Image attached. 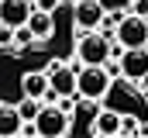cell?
<instances>
[{
    "mask_svg": "<svg viewBox=\"0 0 148 138\" xmlns=\"http://www.w3.org/2000/svg\"><path fill=\"white\" fill-rule=\"evenodd\" d=\"M28 28L35 31L38 41H48V38L55 34V21H52V14H48V10L35 7V10H31V17H28Z\"/></svg>",
    "mask_w": 148,
    "mask_h": 138,
    "instance_id": "12",
    "label": "cell"
},
{
    "mask_svg": "<svg viewBox=\"0 0 148 138\" xmlns=\"http://www.w3.org/2000/svg\"><path fill=\"white\" fill-rule=\"evenodd\" d=\"M7 45H14V28L10 24H0V48H7Z\"/></svg>",
    "mask_w": 148,
    "mask_h": 138,
    "instance_id": "16",
    "label": "cell"
},
{
    "mask_svg": "<svg viewBox=\"0 0 148 138\" xmlns=\"http://www.w3.org/2000/svg\"><path fill=\"white\" fill-rule=\"evenodd\" d=\"M31 10H35L31 0H0V24L21 28V24H28Z\"/></svg>",
    "mask_w": 148,
    "mask_h": 138,
    "instance_id": "8",
    "label": "cell"
},
{
    "mask_svg": "<svg viewBox=\"0 0 148 138\" xmlns=\"http://www.w3.org/2000/svg\"><path fill=\"white\" fill-rule=\"evenodd\" d=\"M21 93H24V97H38V100H45V97L52 93L48 69H31V72H24V76H21Z\"/></svg>",
    "mask_w": 148,
    "mask_h": 138,
    "instance_id": "9",
    "label": "cell"
},
{
    "mask_svg": "<svg viewBox=\"0 0 148 138\" xmlns=\"http://www.w3.org/2000/svg\"><path fill=\"white\" fill-rule=\"evenodd\" d=\"M131 10H134V14H145V17H148V0H134V3H131Z\"/></svg>",
    "mask_w": 148,
    "mask_h": 138,
    "instance_id": "19",
    "label": "cell"
},
{
    "mask_svg": "<svg viewBox=\"0 0 148 138\" xmlns=\"http://www.w3.org/2000/svg\"><path fill=\"white\" fill-rule=\"evenodd\" d=\"M134 131H138V121L134 117H124L121 121V135H134Z\"/></svg>",
    "mask_w": 148,
    "mask_h": 138,
    "instance_id": "17",
    "label": "cell"
},
{
    "mask_svg": "<svg viewBox=\"0 0 148 138\" xmlns=\"http://www.w3.org/2000/svg\"><path fill=\"white\" fill-rule=\"evenodd\" d=\"M138 93H145V97H148V76H141V79H138Z\"/></svg>",
    "mask_w": 148,
    "mask_h": 138,
    "instance_id": "20",
    "label": "cell"
},
{
    "mask_svg": "<svg viewBox=\"0 0 148 138\" xmlns=\"http://www.w3.org/2000/svg\"><path fill=\"white\" fill-rule=\"evenodd\" d=\"M114 38H117V45L121 48H138V45H148V17L145 14H124L121 17V24H117V31H114Z\"/></svg>",
    "mask_w": 148,
    "mask_h": 138,
    "instance_id": "3",
    "label": "cell"
},
{
    "mask_svg": "<svg viewBox=\"0 0 148 138\" xmlns=\"http://www.w3.org/2000/svg\"><path fill=\"white\" fill-rule=\"evenodd\" d=\"M121 114L117 110H97L90 121V135H121Z\"/></svg>",
    "mask_w": 148,
    "mask_h": 138,
    "instance_id": "11",
    "label": "cell"
},
{
    "mask_svg": "<svg viewBox=\"0 0 148 138\" xmlns=\"http://www.w3.org/2000/svg\"><path fill=\"white\" fill-rule=\"evenodd\" d=\"M76 59L79 66H107L114 59V48H110V34L103 31H79L76 38Z\"/></svg>",
    "mask_w": 148,
    "mask_h": 138,
    "instance_id": "1",
    "label": "cell"
},
{
    "mask_svg": "<svg viewBox=\"0 0 148 138\" xmlns=\"http://www.w3.org/2000/svg\"><path fill=\"white\" fill-rule=\"evenodd\" d=\"M117 62H121V76H127V79H141L148 76V45H138V48H121V55H117Z\"/></svg>",
    "mask_w": 148,
    "mask_h": 138,
    "instance_id": "6",
    "label": "cell"
},
{
    "mask_svg": "<svg viewBox=\"0 0 148 138\" xmlns=\"http://www.w3.org/2000/svg\"><path fill=\"white\" fill-rule=\"evenodd\" d=\"M48 83L59 97H79V69L66 62H52L48 66Z\"/></svg>",
    "mask_w": 148,
    "mask_h": 138,
    "instance_id": "5",
    "label": "cell"
},
{
    "mask_svg": "<svg viewBox=\"0 0 148 138\" xmlns=\"http://www.w3.org/2000/svg\"><path fill=\"white\" fill-rule=\"evenodd\" d=\"M35 131L38 138H62L69 131V110H62L59 104H45L35 117Z\"/></svg>",
    "mask_w": 148,
    "mask_h": 138,
    "instance_id": "4",
    "label": "cell"
},
{
    "mask_svg": "<svg viewBox=\"0 0 148 138\" xmlns=\"http://www.w3.org/2000/svg\"><path fill=\"white\" fill-rule=\"evenodd\" d=\"M103 17H107V10H103L100 0H76V7H73V24L79 28V31H93V28H100Z\"/></svg>",
    "mask_w": 148,
    "mask_h": 138,
    "instance_id": "7",
    "label": "cell"
},
{
    "mask_svg": "<svg viewBox=\"0 0 148 138\" xmlns=\"http://www.w3.org/2000/svg\"><path fill=\"white\" fill-rule=\"evenodd\" d=\"M73 3H76V0H73Z\"/></svg>",
    "mask_w": 148,
    "mask_h": 138,
    "instance_id": "21",
    "label": "cell"
},
{
    "mask_svg": "<svg viewBox=\"0 0 148 138\" xmlns=\"http://www.w3.org/2000/svg\"><path fill=\"white\" fill-rule=\"evenodd\" d=\"M41 107H45V100H38V97H24V93H21V104H17V110H21V117H24V121H35Z\"/></svg>",
    "mask_w": 148,
    "mask_h": 138,
    "instance_id": "13",
    "label": "cell"
},
{
    "mask_svg": "<svg viewBox=\"0 0 148 138\" xmlns=\"http://www.w3.org/2000/svg\"><path fill=\"white\" fill-rule=\"evenodd\" d=\"M17 131H24V117H21L17 104H3L0 100V138H10V135H17Z\"/></svg>",
    "mask_w": 148,
    "mask_h": 138,
    "instance_id": "10",
    "label": "cell"
},
{
    "mask_svg": "<svg viewBox=\"0 0 148 138\" xmlns=\"http://www.w3.org/2000/svg\"><path fill=\"white\" fill-rule=\"evenodd\" d=\"M38 38L35 31L28 28V24H21V28H14V48H28V45H35Z\"/></svg>",
    "mask_w": 148,
    "mask_h": 138,
    "instance_id": "14",
    "label": "cell"
},
{
    "mask_svg": "<svg viewBox=\"0 0 148 138\" xmlns=\"http://www.w3.org/2000/svg\"><path fill=\"white\" fill-rule=\"evenodd\" d=\"M62 0H35V7H41V10H48V14H55V7H59Z\"/></svg>",
    "mask_w": 148,
    "mask_h": 138,
    "instance_id": "18",
    "label": "cell"
},
{
    "mask_svg": "<svg viewBox=\"0 0 148 138\" xmlns=\"http://www.w3.org/2000/svg\"><path fill=\"white\" fill-rule=\"evenodd\" d=\"M100 3H103V10L110 14V10H131L134 0H100Z\"/></svg>",
    "mask_w": 148,
    "mask_h": 138,
    "instance_id": "15",
    "label": "cell"
},
{
    "mask_svg": "<svg viewBox=\"0 0 148 138\" xmlns=\"http://www.w3.org/2000/svg\"><path fill=\"white\" fill-rule=\"evenodd\" d=\"M110 93V69L107 66H79V97L103 100Z\"/></svg>",
    "mask_w": 148,
    "mask_h": 138,
    "instance_id": "2",
    "label": "cell"
}]
</instances>
